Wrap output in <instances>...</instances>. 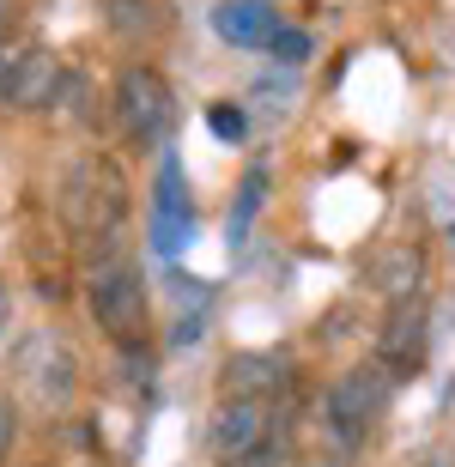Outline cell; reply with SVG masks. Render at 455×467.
Here are the masks:
<instances>
[{"label": "cell", "instance_id": "obj_8", "mask_svg": "<svg viewBox=\"0 0 455 467\" xmlns=\"http://www.w3.org/2000/svg\"><path fill=\"white\" fill-rule=\"evenodd\" d=\"M425 347H431V310H425V297H407L383 322V370L388 377H413L425 364Z\"/></svg>", "mask_w": 455, "mask_h": 467}, {"label": "cell", "instance_id": "obj_16", "mask_svg": "<svg viewBox=\"0 0 455 467\" xmlns=\"http://www.w3.org/2000/svg\"><path fill=\"white\" fill-rule=\"evenodd\" d=\"M304 55H310V36H304L298 25H285V31L274 36V61H285V67H298Z\"/></svg>", "mask_w": 455, "mask_h": 467}, {"label": "cell", "instance_id": "obj_2", "mask_svg": "<svg viewBox=\"0 0 455 467\" xmlns=\"http://www.w3.org/2000/svg\"><path fill=\"white\" fill-rule=\"evenodd\" d=\"M86 292H91V316L109 340H140V322H146V292H140V274L134 261L122 255H98L86 274Z\"/></svg>", "mask_w": 455, "mask_h": 467}, {"label": "cell", "instance_id": "obj_9", "mask_svg": "<svg viewBox=\"0 0 455 467\" xmlns=\"http://www.w3.org/2000/svg\"><path fill=\"white\" fill-rule=\"evenodd\" d=\"M212 31L231 49H274V36L285 31V18L274 0H219L212 6Z\"/></svg>", "mask_w": 455, "mask_h": 467}, {"label": "cell", "instance_id": "obj_3", "mask_svg": "<svg viewBox=\"0 0 455 467\" xmlns=\"http://www.w3.org/2000/svg\"><path fill=\"white\" fill-rule=\"evenodd\" d=\"M280 443V413L274 400H219V413L207 425V450L225 467H243Z\"/></svg>", "mask_w": 455, "mask_h": 467}, {"label": "cell", "instance_id": "obj_7", "mask_svg": "<svg viewBox=\"0 0 455 467\" xmlns=\"http://www.w3.org/2000/svg\"><path fill=\"white\" fill-rule=\"evenodd\" d=\"M225 400H280L292 389V358L285 352H231L219 370Z\"/></svg>", "mask_w": 455, "mask_h": 467}, {"label": "cell", "instance_id": "obj_19", "mask_svg": "<svg viewBox=\"0 0 455 467\" xmlns=\"http://www.w3.org/2000/svg\"><path fill=\"white\" fill-rule=\"evenodd\" d=\"M0 322H6V292H0Z\"/></svg>", "mask_w": 455, "mask_h": 467}, {"label": "cell", "instance_id": "obj_12", "mask_svg": "<svg viewBox=\"0 0 455 467\" xmlns=\"http://www.w3.org/2000/svg\"><path fill=\"white\" fill-rule=\"evenodd\" d=\"M109 31L116 36H146L152 31V0H104Z\"/></svg>", "mask_w": 455, "mask_h": 467}, {"label": "cell", "instance_id": "obj_14", "mask_svg": "<svg viewBox=\"0 0 455 467\" xmlns=\"http://www.w3.org/2000/svg\"><path fill=\"white\" fill-rule=\"evenodd\" d=\"M262 194H267V171L255 164V171L243 176V194H237V213H231V237H243V231H249V219L262 213Z\"/></svg>", "mask_w": 455, "mask_h": 467}, {"label": "cell", "instance_id": "obj_5", "mask_svg": "<svg viewBox=\"0 0 455 467\" xmlns=\"http://www.w3.org/2000/svg\"><path fill=\"white\" fill-rule=\"evenodd\" d=\"M116 121H122V134L134 140V146L164 140L171 121H176L171 86H164L152 67H122V79H116Z\"/></svg>", "mask_w": 455, "mask_h": 467}, {"label": "cell", "instance_id": "obj_4", "mask_svg": "<svg viewBox=\"0 0 455 467\" xmlns=\"http://www.w3.org/2000/svg\"><path fill=\"white\" fill-rule=\"evenodd\" d=\"M388 389H395V377H388L383 364H352L346 377L328 389V400H322V419H328L334 431H340L352 450H358V443H365V431L383 419Z\"/></svg>", "mask_w": 455, "mask_h": 467}, {"label": "cell", "instance_id": "obj_13", "mask_svg": "<svg viewBox=\"0 0 455 467\" xmlns=\"http://www.w3.org/2000/svg\"><path fill=\"white\" fill-rule=\"evenodd\" d=\"M55 104H67V121H98V98H91V79H79V73H67L61 79V91H55Z\"/></svg>", "mask_w": 455, "mask_h": 467}, {"label": "cell", "instance_id": "obj_1", "mask_svg": "<svg viewBox=\"0 0 455 467\" xmlns=\"http://www.w3.org/2000/svg\"><path fill=\"white\" fill-rule=\"evenodd\" d=\"M128 213L122 171L109 158H73L61 176V219L73 225V237H109Z\"/></svg>", "mask_w": 455, "mask_h": 467}, {"label": "cell", "instance_id": "obj_18", "mask_svg": "<svg viewBox=\"0 0 455 467\" xmlns=\"http://www.w3.org/2000/svg\"><path fill=\"white\" fill-rule=\"evenodd\" d=\"M243 467H285V437H280V443H274L267 455H255V462H243Z\"/></svg>", "mask_w": 455, "mask_h": 467}, {"label": "cell", "instance_id": "obj_6", "mask_svg": "<svg viewBox=\"0 0 455 467\" xmlns=\"http://www.w3.org/2000/svg\"><path fill=\"white\" fill-rule=\"evenodd\" d=\"M61 79H67V67H61L49 49H25V55H13V61H0V104L49 109Z\"/></svg>", "mask_w": 455, "mask_h": 467}, {"label": "cell", "instance_id": "obj_10", "mask_svg": "<svg viewBox=\"0 0 455 467\" xmlns=\"http://www.w3.org/2000/svg\"><path fill=\"white\" fill-rule=\"evenodd\" d=\"M152 249L164 261L182 249V237H189V182H182V164L176 158H164L158 164V189H152Z\"/></svg>", "mask_w": 455, "mask_h": 467}, {"label": "cell", "instance_id": "obj_11", "mask_svg": "<svg viewBox=\"0 0 455 467\" xmlns=\"http://www.w3.org/2000/svg\"><path fill=\"white\" fill-rule=\"evenodd\" d=\"M370 285L388 297V304H407V297H425V255L419 249H388L370 267Z\"/></svg>", "mask_w": 455, "mask_h": 467}, {"label": "cell", "instance_id": "obj_17", "mask_svg": "<svg viewBox=\"0 0 455 467\" xmlns=\"http://www.w3.org/2000/svg\"><path fill=\"white\" fill-rule=\"evenodd\" d=\"M6 450H13V400L0 395V462H6Z\"/></svg>", "mask_w": 455, "mask_h": 467}, {"label": "cell", "instance_id": "obj_15", "mask_svg": "<svg viewBox=\"0 0 455 467\" xmlns=\"http://www.w3.org/2000/svg\"><path fill=\"white\" fill-rule=\"evenodd\" d=\"M207 128L219 140H231V146H237V140L249 134V116H243V104H207Z\"/></svg>", "mask_w": 455, "mask_h": 467}]
</instances>
